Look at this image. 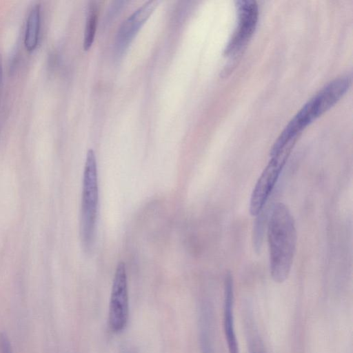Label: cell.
Returning <instances> with one entry per match:
<instances>
[{
	"label": "cell",
	"mask_w": 353,
	"mask_h": 353,
	"mask_svg": "<svg viewBox=\"0 0 353 353\" xmlns=\"http://www.w3.org/2000/svg\"><path fill=\"white\" fill-rule=\"evenodd\" d=\"M123 353H131V352L130 351H128V350H125V351H123Z\"/></svg>",
	"instance_id": "15"
},
{
	"label": "cell",
	"mask_w": 353,
	"mask_h": 353,
	"mask_svg": "<svg viewBox=\"0 0 353 353\" xmlns=\"http://www.w3.org/2000/svg\"><path fill=\"white\" fill-rule=\"evenodd\" d=\"M2 83H3V61H2V57L0 54V93L2 88Z\"/></svg>",
	"instance_id": "13"
},
{
	"label": "cell",
	"mask_w": 353,
	"mask_h": 353,
	"mask_svg": "<svg viewBox=\"0 0 353 353\" xmlns=\"http://www.w3.org/2000/svg\"><path fill=\"white\" fill-rule=\"evenodd\" d=\"M99 201L97 165L94 152L89 149L84 165L80 216V236L85 250H92Z\"/></svg>",
	"instance_id": "3"
},
{
	"label": "cell",
	"mask_w": 353,
	"mask_h": 353,
	"mask_svg": "<svg viewBox=\"0 0 353 353\" xmlns=\"http://www.w3.org/2000/svg\"><path fill=\"white\" fill-rule=\"evenodd\" d=\"M352 84L346 74L334 79L315 94L290 120L270 150L271 153L293 148L305 128L336 103Z\"/></svg>",
	"instance_id": "2"
},
{
	"label": "cell",
	"mask_w": 353,
	"mask_h": 353,
	"mask_svg": "<svg viewBox=\"0 0 353 353\" xmlns=\"http://www.w3.org/2000/svg\"><path fill=\"white\" fill-rule=\"evenodd\" d=\"M294 220L288 206L276 203L272 209L268 224L270 270L273 281L284 282L288 277L296 246Z\"/></svg>",
	"instance_id": "1"
},
{
	"label": "cell",
	"mask_w": 353,
	"mask_h": 353,
	"mask_svg": "<svg viewBox=\"0 0 353 353\" xmlns=\"http://www.w3.org/2000/svg\"><path fill=\"white\" fill-rule=\"evenodd\" d=\"M0 353H13L9 340L2 334H0Z\"/></svg>",
	"instance_id": "12"
},
{
	"label": "cell",
	"mask_w": 353,
	"mask_h": 353,
	"mask_svg": "<svg viewBox=\"0 0 353 353\" xmlns=\"http://www.w3.org/2000/svg\"><path fill=\"white\" fill-rule=\"evenodd\" d=\"M250 353H264L262 350L256 349L254 347H252L250 350Z\"/></svg>",
	"instance_id": "14"
},
{
	"label": "cell",
	"mask_w": 353,
	"mask_h": 353,
	"mask_svg": "<svg viewBox=\"0 0 353 353\" xmlns=\"http://www.w3.org/2000/svg\"><path fill=\"white\" fill-rule=\"evenodd\" d=\"M99 6L96 1H90L85 25L83 46L88 50L92 44L97 28Z\"/></svg>",
	"instance_id": "10"
},
{
	"label": "cell",
	"mask_w": 353,
	"mask_h": 353,
	"mask_svg": "<svg viewBox=\"0 0 353 353\" xmlns=\"http://www.w3.org/2000/svg\"><path fill=\"white\" fill-rule=\"evenodd\" d=\"M286 161L271 157L266 167L257 180L250 201V213L256 216L265 208L274 185H276Z\"/></svg>",
	"instance_id": "6"
},
{
	"label": "cell",
	"mask_w": 353,
	"mask_h": 353,
	"mask_svg": "<svg viewBox=\"0 0 353 353\" xmlns=\"http://www.w3.org/2000/svg\"><path fill=\"white\" fill-rule=\"evenodd\" d=\"M236 28L224 50L225 57L236 59L245 49L256 30L259 20V6L253 0L235 1Z\"/></svg>",
	"instance_id": "4"
},
{
	"label": "cell",
	"mask_w": 353,
	"mask_h": 353,
	"mask_svg": "<svg viewBox=\"0 0 353 353\" xmlns=\"http://www.w3.org/2000/svg\"><path fill=\"white\" fill-rule=\"evenodd\" d=\"M41 26V5L36 3L29 11L25 30L24 44L28 51L37 46Z\"/></svg>",
	"instance_id": "9"
},
{
	"label": "cell",
	"mask_w": 353,
	"mask_h": 353,
	"mask_svg": "<svg viewBox=\"0 0 353 353\" xmlns=\"http://www.w3.org/2000/svg\"><path fill=\"white\" fill-rule=\"evenodd\" d=\"M206 312L201 316V323L199 335V343L202 353H214L210 335L209 333V323Z\"/></svg>",
	"instance_id": "11"
},
{
	"label": "cell",
	"mask_w": 353,
	"mask_h": 353,
	"mask_svg": "<svg viewBox=\"0 0 353 353\" xmlns=\"http://www.w3.org/2000/svg\"><path fill=\"white\" fill-rule=\"evenodd\" d=\"M223 329L229 353H239L234 323V282L230 272L224 279Z\"/></svg>",
	"instance_id": "8"
},
{
	"label": "cell",
	"mask_w": 353,
	"mask_h": 353,
	"mask_svg": "<svg viewBox=\"0 0 353 353\" xmlns=\"http://www.w3.org/2000/svg\"><path fill=\"white\" fill-rule=\"evenodd\" d=\"M128 290L125 263H118L112 282L108 321L111 330L114 332L122 331L128 319Z\"/></svg>",
	"instance_id": "5"
},
{
	"label": "cell",
	"mask_w": 353,
	"mask_h": 353,
	"mask_svg": "<svg viewBox=\"0 0 353 353\" xmlns=\"http://www.w3.org/2000/svg\"><path fill=\"white\" fill-rule=\"evenodd\" d=\"M159 1L149 0L134 10L119 27L115 48L118 54H121L128 48L140 28L149 18L159 3Z\"/></svg>",
	"instance_id": "7"
}]
</instances>
